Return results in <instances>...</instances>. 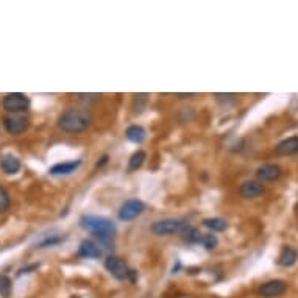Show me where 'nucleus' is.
<instances>
[{"label":"nucleus","instance_id":"obj_10","mask_svg":"<svg viewBox=\"0 0 298 298\" xmlns=\"http://www.w3.org/2000/svg\"><path fill=\"white\" fill-rule=\"evenodd\" d=\"M102 254H103L102 248L98 247L95 242L88 241V239H84V241L80 244V247H78V256H81V258L98 259V258H102Z\"/></svg>","mask_w":298,"mask_h":298},{"label":"nucleus","instance_id":"obj_16","mask_svg":"<svg viewBox=\"0 0 298 298\" xmlns=\"http://www.w3.org/2000/svg\"><path fill=\"white\" fill-rule=\"evenodd\" d=\"M126 139L135 142V144H141L145 139V130L139 125H131L126 128V133H125Z\"/></svg>","mask_w":298,"mask_h":298},{"label":"nucleus","instance_id":"obj_7","mask_svg":"<svg viewBox=\"0 0 298 298\" xmlns=\"http://www.w3.org/2000/svg\"><path fill=\"white\" fill-rule=\"evenodd\" d=\"M30 122L22 114H10L4 119V126L10 135H20L27 131Z\"/></svg>","mask_w":298,"mask_h":298},{"label":"nucleus","instance_id":"obj_21","mask_svg":"<svg viewBox=\"0 0 298 298\" xmlns=\"http://www.w3.org/2000/svg\"><path fill=\"white\" fill-rule=\"evenodd\" d=\"M10 194L4 189V187H0V214L5 212L8 208H10Z\"/></svg>","mask_w":298,"mask_h":298},{"label":"nucleus","instance_id":"obj_5","mask_svg":"<svg viewBox=\"0 0 298 298\" xmlns=\"http://www.w3.org/2000/svg\"><path fill=\"white\" fill-rule=\"evenodd\" d=\"M105 267L117 280H126L131 273H133V270H130L126 264L117 256H108L105 259Z\"/></svg>","mask_w":298,"mask_h":298},{"label":"nucleus","instance_id":"obj_9","mask_svg":"<svg viewBox=\"0 0 298 298\" xmlns=\"http://www.w3.org/2000/svg\"><path fill=\"white\" fill-rule=\"evenodd\" d=\"M256 177L261 181H275L281 177V169L275 164H264L256 171Z\"/></svg>","mask_w":298,"mask_h":298},{"label":"nucleus","instance_id":"obj_14","mask_svg":"<svg viewBox=\"0 0 298 298\" xmlns=\"http://www.w3.org/2000/svg\"><path fill=\"white\" fill-rule=\"evenodd\" d=\"M296 152H298V138H296V136H292V138L284 139V141L280 142L278 147H276V153L281 155V156L295 155Z\"/></svg>","mask_w":298,"mask_h":298},{"label":"nucleus","instance_id":"obj_20","mask_svg":"<svg viewBox=\"0 0 298 298\" xmlns=\"http://www.w3.org/2000/svg\"><path fill=\"white\" fill-rule=\"evenodd\" d=\"M184 235H186V239H187L189 242H192V244H200L202 239H203V233H202V231H200V229H197V228H194V226H190Z\"/></svg>","mask_w":298,"mask_h":298},{"label":"nucleus","instance_id":"obj_18","mask_svg":"<svg viewBox=\"0 0 298 298\" xmlns=\"http://www.w3.org/2000/svg\"><path fill=\"white\" fill-rule=\"evenodd\" d=\"M203 223H205V226L209 228L211 231H223V229H226V226H228L226 222H225L223 219H205Z\"/></svg>","mask_w":298,"mask_h":298},{"label":"nucleus","instance_id":"obj_3","mask_svg":"<svg viewBox=\"0 0 298 298\" xmlns=\"http://www.w3.org/2000/svg\"><path fill=\"white\" fill-rule=\"evenodd\" d=\"M190 228L187 222L183 220H175V219H164L158 220L152 225V231L158 236H169V235H178V233H186Z\"/></svg>","mask_w":298,"mask_h":298},{"label":"nucleus","instance_id":"obj_1","mask_svg":"<svg viewBox=\"0 0 298 298\" xmlns=\"http://www.w3.org/2000/svg\"><path fill=\"white\" fill-rule=\"evenodd\" d=\"M80 225L88 229L89 233H92L95 238H98L102 242H108L113 239L116 233V225L102 216H84L80 220Z\"/></svg>","mask_w":298,"mask_h":298},{"label":"nucleus","instance_id":"obj_15","mask_svg":"<svg viewBox=\"0 0 298 298\" xmlns=\"http://www.w3.org/2000/svg\"><path fill=\"white\" fill-rule=\"evenodd\" d=\"M296 259H298L296 250L292 248V247H284L281 254H280V258H278V264H280V266H283V267H290V266H293V264L296 262Z\"/></svg>","mask_w":298,"mask_h":298},{"label":"nucleus","instance_id":"obj_6","mask_svg":"<svg viewBox=\"0 0 298 298\" xmlns=\"http://www.w3.org/2000/svg\"><path fill=\"white\" fill-rule=\"evenodd\" d=\"M145 211V205L141 200H128L119 209V219L123 222H130L139 217Z\"/></svg>","mask_w":298,"mask_h":298},{"label":"nucleus","instance_id":"obj_19","mask_svg":"<svg viewBox=\"0 0 298 298\" xmlns=\"http://www.w3.org/2000/svg\"><path fill=\"white\" fill-rule=\"evenodd\" d=\"M11 295V280L7 275H0V296L8 298Z\"/></svg>","mask_w":298,"mask_h":298},{"label":"nucleus","instance_id":"obj_12","mask_svg":"<svg viewBox=\"0 0 298 298\" xmlns=\"http://www.w3.org/2000/svg\"><path fill=\"white\" fill-rule=\"evenodd\" d=\"M239 194H241L244 198H256V197H259L261 194H264V186H262L259 181H245V183L241 186Z\"/></svg>","mask_w":298,"mask_h":298},{"label":"nucleus","instance_id":"obj_11","mask_svg":"<svg viewBox=\"0 0 298 298\" xmlns=\"http://www.w3.org/2000/svg\"><path fill=\"white\" fill-rule=\"evenodd\" d=\"M81 161H69V162H58L53 167H50V175H69L72 172H75L80 167Z\"/></svg>","mask_w":298,"mask_h":298},{"label":"nucleus","instance_id":"obj_22","mask_svg":"<svg viewBox=\"0 0 298 298\" xmlns=\"http://www.w3.org/2000/svg\"><path fill=\"white\" fill-rule=\"evenodd\" d=\"M200 244H203L208 250H212L217 245V238L214 235H203V239H202Z\"/></svg>","mask_w":298,"mask_h":298},{"label":"nucleus","instance_id":"obj_17","mask_svg":"<svg viewBox=\"0 0 298 298\" xmlns=\"http://www.w3.org/2000/svg\"><path fill=\"white\" fill-rule=\"evenodd\" d=\"M147 159V153L144 150H138L136 153L131 155L130 162H128V171H138L141 165L145 162Z\"/></svg>","mask_w":298,"mask_h":298},{"label":"nucleus","instance_id":"obj_4","mask_svg":"<svg viewBox=\"0 0 298 298\" xmlns=\"http://www.w3.org/2000/svg\"><path fill=\"white\" fill-rule=\"evenodd\" d=\"M2 105L11 114H22V113L28 111V108H30V98L25 94L13 92V94H8L4 97Z\"/></svg>","mask_w":298,"mask_h":298},{"label":"nucleus","instance_id":"obj_8","mask_svg":"<svg viewBox=\"0 0 298 298\" xmlns=\"http://www.w3.org/2000/svg\"><path fill=\"white\" fill-rule=\"evenodd\" d=\"M287 289V284L286 281L283 280H272L266 284H262L259 287V295L264 296V298H275V296H280L286 292Z\"/></svg>","mask_w":298,"mask_h":298},{"label":"nucleus","instance_id":"obj_13","mask_svg":"<svg viewBox=\"0 0 298 298\" xmlns=\"http://www.w3.org/2000/svg\"><path fill=\"white\" fill-rule=\"evenodd\" d=\"M0 167L2 171L8 175H13V174H17L20 171V161L13 156V155H5L0 158Z\"/></svg>","mask_w":298,"mask_h":298},{"label":"nucleus","instance_id":"obj_2","mask_svg":"<svg viewBox=\"0 0 298 298\" xmlns=\"http://www.w3.org/2000/svg\"><path fill=\"white\" fill-rule=\"evenodd\" d=\"M91 125V116L81 110H68L58 119V126L68 133H80Z\"/></svg>","mask_w":298,"mask_h":298}]
</instances>
